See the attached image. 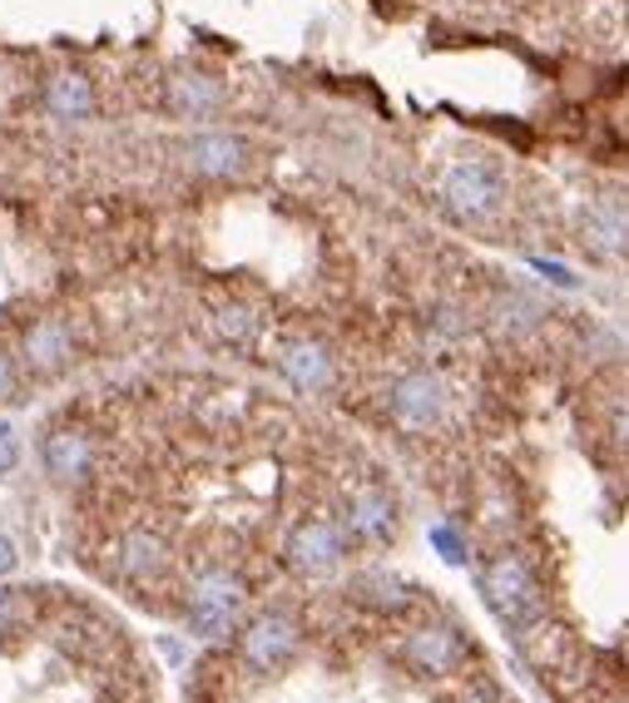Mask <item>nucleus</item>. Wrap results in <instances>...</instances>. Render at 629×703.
<instances>
[{
    "mask_svg": "<svg viewBox=\"0 0 629 703\" xmlns=\"http://www.w3.org/2000/svg\"><path fill=\"white\" fill-rule=\"evenodd\" d=\"M298 649H302V619L288 604H263V609L249 614V619L239 624V634H233L239 663L249 673H258V679H273L278 669H288V663L298 659Z\"/></svg>",
    "mask_w": 629,
    "mask_h": 703,
    "instance_id": "nucleus-3",
    "label": "nucleus"
},
{
    "mask_svg": "<svg viewBox=\"0 0 629 703\" xmlns=\"http://www.w3.org/2000/svg\"><path fill=\"white\" fill-rule=\"evenodd\" d=\"M184 168H189L194 178H203V184H233V178L249 174L253 164V144L243 134H233V129H194L189 139H184Z\"/></svg>",
    "mask_w": 629,
    "mask_h": 703,
    "instance_id": "nucleus-8",
    "label": "nucleus"
},
{
    "mask_svg": "<svg viewBox=\"0 0 629 703\" xmlns=\"http://www.w3.org/2000/svg\"><path fill=\"white\" fill-rule=\"evenodd\" d=\"M41 624V594L35 590H0V644L21 639Z\"/></svg>",
    "mask_w": 629,
    "mask_h": 703,
    "instance_id": "nucleus-17",
    "label": "nucleus"
},
{
    "mask_svg": "<svg viewBox=\"0 0 629 703\" xmlns=\"http://www.w3.org/2000/svg\"><path fill=\"white\" fill-rule=\"evenodd\" d=\"M223 105H229V85L213 69H174L164 85V109L189 124H209L213 114H223Z\"/></svg>",
    "mask_w": 629,
    "mask_h": 703,
    "instance_id": "nucleus-12",
    "label": "nucleus"
},
{
    "mask_svg": "<svg viewBox=\"0 0 629 703\" xmlns=\"http://www.w3.org/2000/svg\"><path fill=\"white\" fill-rule=\"evenodd\" d=\"M278 372H283V382H288L298 396H322V392H332V382H338L332 347L318 342V337H298V342L283 347V352H278Z\"/></svg>",
    "mask_w": 629,
    "mask_h": 703,
    "instance_id": "nucleus-14",
    "label": "nucleus"
},
{
    "mask_svg": "<svg viewBox=\"0 0 629 703\" xmlns=\"http://www.w3.org/2000/svg\"><path fill=\"white\" fill-rule=\"evenodd\" d=\"M21 352H11V347H0V406L11 402L15 392H21Z\"/></svg>",
    "mask_w": 629,
    "mask_h": 703,
    "instance_id": "nucleus-19",
    "label": "nucleus"
},
{
    "mask_svg": "<svg viewBox=\"0 0 629 703\" xmlns=\"http://www.w3.org/2000/svg\"><path fill=\"white\" fill-rule=\"evenodd\" d=\"M437 194L446 204V213L461 218V223H490L506 208V174L496 164H486V158H461V164H451L441 174Z\"/></svg>",
    "mask_w": 629,
    "mask_h": 703,
    "instance_id": "nucleus-4",
    "label": "nucleus"
},
{
    "mask_svg": "<svg viewBox=\"0 0 629 703\" xmlns=\"http://www.w3.org/2000/svg\"><path fill=\"white\" fill-rule=\"evenodd\" d=\"M347 545H352V535H347V525H342V520H328V515H302V520L288 530V540H283V560H288L302 580H328V574L342 570Z\"/></svg>",
    "mask_w": 629,
    "mask_h": 703,
    "instance_id": "nucleus-5",
    "label": "nucleus"
},
{
    "mask_svg": "<svg viewBox=\"0 0 629 703\" xmlns=\"http://www.w3.org/2000/svg\"><path fill=\"white\" fill-rule=\"evenodd\" d=\"M169 564H174V545L159 530H150V525H134L114 545V570L130 584H159L169 574Z\"/></svg>",
    "mask_w": 629,
    "mask_h": 703,
    "instance_id": "nucleus-15",
    "label": "nucleus"
},
{
    "mask_svg": "<svg viewBox=\"0 0 629 703\" xmlns=\"http://www.w3.org/2000/svg\"><path fill=\"white\" fill-rule=\"evenodd\" d=\"M580 243H585L589 257H615L629 253V198L619 194H599L580 208Z\"/></svg>",
    "mask_w": 629,
    "mask_h": 703,
    "instance_id": "nucleus-11",
    "label": "nucleus"
},
{
    "mask_svg": "<svg viewBox=\"0 0 629 703\" xmlns=\"http://www.w3.org/2000/svg\"><path fill=\"white\" fill-rule=\"evenodd\" d=\"M347 535L357 545H387L397 535V501H391L382 485H362L347 501Z\"/></svg>",
    "mask_w": 629,
    "mask_h": 703,
    "instance_id": "nucleus-16",
    "label": "nucleus"
},
{
    "mask_svg": "<svg viewBox=\"0 0 629 703\" xmlns=\"http://www.w3.org/2000/svg\"><path fill=\"white\" fill-rule=\"evenodd\" d=\"M609 441H615L619 451L629 455V392L619 396L615 406H609Z\"/></svg>",
    "mask_w": 629,
    "mask_h": 703,
    "instance_id": "nucleus-22",
    "label": "nucleus"
},
{
    "mask_svg": "<svg viewBox=\"0 0 629 703\" xmlns=\"http://www.w3.org/2000/svg\"><path fill=\"white\" fill-rule=\"evenodd\" d=\"M41 465L55 485H85L100 465V441L90 426H51L41 436Z\"/></svg>",
    "mask_w": 629,
    "mask_h": 703,
    "instance_id": "nucleus-9",
    "label": "nucleus"
},
{
    "mask_svg": "<svg viewBox=\"0 0 629 703\" xmlns=\"http://www.w3.org/2000/svg\"><path fill=\"white\" fill-rule=\"evenodd\" d=\"M41 109L55 124H95L100 119V85L85 69H55L41 85Z\"/></svg>",
    "mask_w": 629,
    "mask_h": 703,
    "instance_id": "nucleus-13",
    "label": "nucleus"
},
{
    "mask_svg": "<svg viewBox=\"0 0 629 703\" xmlns=\"http://www.w3.org/2000/svg\"><path fill=\"white\" fill-rule=\"evenodd\" d=\"M401 653H407V663L417 673H431V679H446V673L466 669L471 659V644L466 634L456 629V624H417V629L407 634V644H401Z\"/></svg>",
    "mask_w": 629,
    "mask_h": 703,
    "instance_id": "nucleus-10",
    "label": "nucleus"
},
{
    "mask_svg": "<svg viewBox=\"0 0 629 703\" xmlns=\"http://www.w3.org/2000/svg\"><path fill=\"white\" fill-rule=\"evenodd\" d=\"M21 465V426L0 421V475H11Z\"/></svg>",
    "mask_w": 629,
    "mask_h": 703,
    "instance_id": "nucleus-21",
    "label": "nucleus"
},
{
    "mask_svg": "<svg viewBox=\"0 0 629 703\" xmlns=\"http://www.w3.org/2000/svg\"><path fill=\"white\" fill-rule=\"evenodd\" d=\"M536 267L550 277V283H560V287H575V283H580V277H575V273H565L560 263H536Z\"/></svg>",
    "mask_w": 629,
    "mask_h": 703,
    "instance_id": "nucleus-24",
    "label": "nucleus"
},
{
    "mask_svg": "<svg viewBox=\"0 0 629 703\" xmlns=\"http://www.w3.org/2000/svg\"><path fill=\"white\" fill-rule=\"evenodd\" d=\"M15 352H21L25 372L51 382V376H65L75 362H80L85 347H80V332H75V322L65 312H41V317H31V322L21 327Z\"/></svg>",
    "mask_w": 629,
    "mask_h": 703,
    "instance_id": "nucleus-6",
    "label": "nucleus"
},
{
    "mask_svg": "<svg viewBox=\"0 0 629 703\" xmlns=\"http://www.w3.org/2000/svg\"><path fill=\"white\" fill-rule=\"evenodd\" d=\"M15 564H21V550H15L11 535H0V580H11Z\"/></svg>",
    "mask_w": 629,
    "mask_h": 703,
    "instance_id": "nucleus-23",
    "label": "nucleus"
},
{
    "mask_svg": "<svg viewBox=\"0 0 629 703\" xmlns=\"http://www.w3.org/2000/svg\"><path fill=\"white\" fill-rule=\"evenodd\" d=\"M249 604V580L233 564H203L179 594V614L199 639H233Z\"/></svg>",
    "mask_w": 629,
    "mask_h": 703,
    "instance_id": "nucleus-1",
    "label": "nucleus"
},
{
    "mask_svg": "<svg viewBox=\"0 0 629 703\" xmlns=\"http://www.w3.org/2000/svg\"><path fill=\"white\" fill-rule=\"evenodd\" d=\"M213 332L223 337V342H233V347H249L253 342V332H258V317H253V307H219L213 312Z\"/></svg>",
    "mask_w": 629,
    "mask_h": 703,
    "instance_id": "nucleus-18",
    "label": "nucleus"
},
{
    "mask_svg": "<svg viewBox=\"0 0 629 703\" xmlns=\"http://www.w3.org/2000/svg\"><path fill=\"white\" fill-rule=\"evenodd\" d=\"M431 545H437V554H441L446 564H466V560H471V554H466V540H461L451 525H437V530H431Z\"/></svg>",
    "mask_w": 629,
    "mask_h": 703,
    "instance_id": "nucleus-20",
    "label": "nucleus"
},
{
    "mask_svg": "<svg viewBox=\"0 0 629 703\" xmlns=\"http://www.w3.org/2000/svg\"><path fill=\"white\" fill-rule=\"evenodd\" d=\"M481 594H486L490 614H496L500 624H510L520 639L545 624V590H540L536 570L526 564V554H516V550L490 554V560L481 564Z\"/></svg>",
    "mask_w": 629,
    "mask_h": 703,
    "instance_id": "nucleus-2",
    "label": "nucleus"
},
{
    "mask_svg": "<svg viewBox=\"0 0 629 703\" xmlns=\"http://www.w3.org/2000/svg\"><path fill=\"white\" fill-rule=\"evenodd\" d=\"M387 411H391V421H397L407 436H427V431H437V426L446 421L451 386L441 382L437 372H427V366H417V372H401L397 382L387 386Z\"/></svg>",
    "mask_w": 629,
    "mask_h": 703,
    "instance_id": "nucleus-7",
    "label": "nucleus"
}]
</instances>
